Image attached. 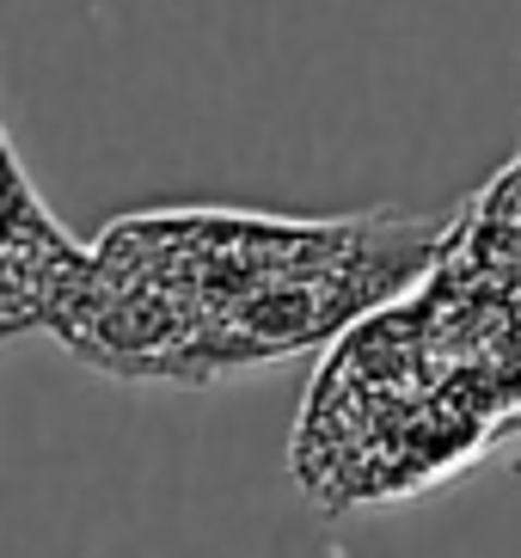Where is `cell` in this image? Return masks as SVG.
I'll use <instances>...</instances> for the list:
<instances>
[{
    "instance_id": "1",
    "label": "cell",
    "mask_w": 521,
    "mask_h": 558,
    "mask_svg": "<svg viewBox=\"0 0 521 558\" xmlns=\"http://www.w3.org/2000/svg\"><path fill=\"white\" fill-rule=\"evenodd\" d=\"M98 277V252H86L56 215L37 203L32 172L7 142V233H0V338L62 331L68 313Z\"/></svg>"
}]
</instances>
